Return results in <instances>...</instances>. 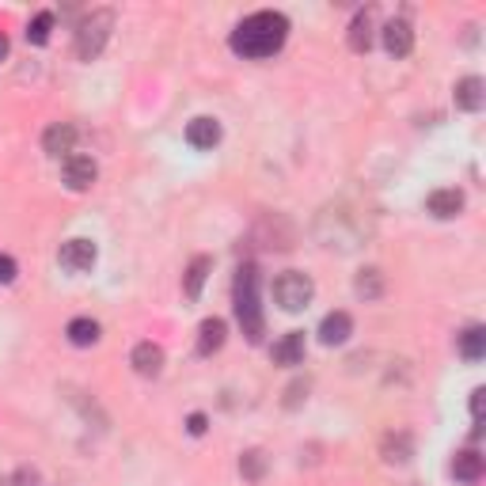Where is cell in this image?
Wrapping results in <instances>:
<instances>
[{
    "mask_svg": "<svg viewBox=\"0 0 486 486\" xmlns=\"http://www.w3.org/2000/svg\"><path fill=\"white\" fill-rule=\"evenodd\" d=\"M285 38H289V20L281 12H255L232 31L228 46L247 61H263V57H274L285 46Z\"/></svg>",
    "mask_w": 486,
    "mask_h": 486,
    "instance_id": "6da1fadb",
    "label": "cell"
},
{
    "mask_svg": "<svg viewBox=\"0 0 486 486\" xmlns=\"http://www.w3.org/2000/svg\"><path fill=\"white\" fill-rule=\"evenodd\" d=\"M232 308L239 320V331L247 335V342H263L266 335V320H263V304H259V270L251 263L239 266L236 285H232Z\"/></svg>",
    "mask_w": 486,
    "mask_h": 486,
    "instance_id": "7a4b0ae2",
    "label": "cell"
},
{
    "mask_svg": "<svg viewBox=\"0 0 486 486\" xmlns=\"http://www.w3.org/2000/svg\"><path fill=\"white\" fill-rule=\"evenodd\" d=\"M110 31H114V12L110 8H95L92 16H84L77 27V57L80 61H95V57L103 53Z\"/></svg>",
    "mask_w": 486,
    "mask_h": 486,
    "instance_id": "3957f363",
    "label": "cell"
},
{
    "mask_svg": "<svg viewBox=\"0 0 486 486\" xmlns=\"http://www.w3.org/2000/svg\"><path fill=\"white\" fill-rule=\"evenodd\" d=\"M312 296H316V285H312L308 274H300V270H285V274H278V281H274V300H278L285 312L308 308Z\"/></svg>",
    "mask_w": 486,
    "mask_h": 486,
    "instance_id": "277c9868",
    "label": "cell"
},
{
    "mask_svg": "<svg viewBox=\"0 0 486 486\" xmlns=\"http://www.w3.org/2000/svg\"><path fill=\"white\" fill-rule=\"evenodd\" d=\"M61 179H65V187L69 190H92L95 187V179H99V167L92 156H65V164H61Z\"/></svg>",
    "mask_w": 486,
    "mask_h": 486,
    "instance_id": "5b68a950",
    "label": "cell"
},
{
    "mask_svg": "<svg viewBox=\"0 0 486 486\" xmlns=\"http://www.w3.org/2000/svg\"><path fill=\"white\" fill-rule=\"evenodd\" d=\"M95 259H99V251H95L92 239H69V243H61V251H57V263H61L65 270H73V274L92 270Z\"/></svg>",
    "mask_w": 486,
    "mask_h": 486,
    "instance_id": "8992f818",
    "label": "cell"
},
{
    "mask_svg": "<svg viewBox=\"0 0 486 486\" xmlns=\"http://www.w3.org/2000/svg\"><path fill=\"white\" fill-rule=\"evenodd\" d=\"M73 149H77V126L73 122L46 126V134H42V152L61 160V156H73Z\"/></svg>",
    "mask_w": 486,
    "mask_h": 486,
    "instance_id": "52a82bcc",
    "label": "cell"
},
{
    "mask_svg": "<svg viewBox=\"0 0 486 486\" xmlns=\"http://www.w3.org/2000/svg\"><path fill=\"white\" fill-rule=\"evenodd\" d=\"M425 209H430L437 221H452V217H460V213H464V190H456V187H441V190H433L430 198H425Z\"/></svg>",
    "mask_w": 486,
    "mask_h": 486,
    "instance_id": "ba28073f",
    "label": "cell"
},
{
    "mask_svg": "<svg viewBox=\"0 0 486 486\" xmlns=\"http://www.w3.org/2000/svg\"><path fill=\"white\" fill-rule=\"evenodd\" d=\"M304 350H308V342H304V331H289V335H281L274 342V365H285V369H293V365H304Z\"/></svg>",
    "mask_w": 486,
    "mask_h": 486,
    "instance_id": "9c48e42d",
    "label": "cell"
},
{
    "mask_svg": "<svg viewBox=\"0 0 486 486\" xmlns=\"http://www.w3.org/2000/svg\"><path fill=\"white\" fill-rule=\"evenodd\" d=\"M130 365L141 377H160L164 373V350L156 346V342H137L134 353H130Z\"/></svg>",
    "mask_w": 486,
    "mask_h": 486,
    "instance_id": "30bf717a",
    "label": "cell"
},
{
    "mask_svg": "<svg viewBox=\"0 0 486 486\" xmlns=\"http://www.w3.org/2000/svg\"><path fill=\"white\" fill-rule=\"evenodd\" d=\"M384 50H388L392 57H407L414 50V31H410L407 20L384 23Z\"/></svg>",
    "mask_w": 486,
    "mask_h": 486,
    "instance_id": "8fae6325",
    "label": "cell"
},
{
    "mask_svg": "<svg viewBox=\"0 0 486 486\" xmlns=\"http://www.w3.org/2000/svg\"><path fill=\"white\" fill-rule=\"evenodd\" d=\"M452 99H456V107L467 110V114L482 110V103H486V84H482V77H464L460 84H456Z\"/></svg>",
    "mask_w": 486,
    "mask_h": 486,
    "instance_id": "7c38bea8",
    "label": "cell"
},
{
    "mask_svg": "<svg viewBox=\"0 0 486 486\" xmlns=\"http://www.w3.org/2000/svg\"><path fill=\"white\" fill-rule=\"evenodd\" d=\"M350 335H353L350 312H331V316H323V323H320V342H323V346H342Z\"/></svg>",
    "mask_w": 486,
    "mask_h": 486,
    "instance_id": "4fadbf2b",
    "label": "cell"
},
{
    "mask_svg": "<svg viewBox=\"0 0 486 486\" xmlns=\"http://www.w3.org/2000/svg\"><path fill=\"white\" fill-rule=\"evenodd\" d=\"M187 145L190 149H213L221 145V122L217 118H194L187 126Z\"/></svg>",
    "mask_w": 486,
    "mask_h": 486,
    "instance_id": "5bb4252c",
    "label": "cell"
},
{
    "mask_svg": "<svg viewBox=\"0 0 486 486\" xmlns=\"http://www.w3.org/2000/svg\"><path fill=\"white\" fill-rule=\"evenodd\" d=\"M224 335H228V327H224V320H206L202 327H198V353L202 357H209V353H217L221 346H224Z\"/></svg>",
    "mask_w": 486,
    "mask_h": 486,
    "instance_id": "9a60e30c",
    "label": "cell"
},
{
    "mask_svg": "<svg viewBox=\"0 0 486 486\" xmlns=\"http://www.w3.org/2000/svg\"><path fill=\"white\" fill-rule=\"evenodd\" d=\"M209 270H213L209 255H198V259L187 266V274H182V289H187V300L202 296V285H206V278H209Z\"/></svg>",
    "mask_w": 486,
    "mask_h": 486,
    "instance_id": "2e32d148",
    "label": "cell"
},
{
    "mask_svg": "<svg viewBox=\"0 0 486 486\" xmlns=\"http://www.w3.org/2000/svg\"><path fill=\"white\" fill-rule=\"evenodd\" d=\"M369 46H373V12H357L353 23H350V50L353 53H369Z\"/></svg>",
    "mask_w": 486,
    "mask_h": 486,
    "instance_id": "e0dca14e",
    "label": "cell"
},
{
    "mask_svg": "<svg viewBox=\"0 0 486 486\" xmlns=\"http://www.w3.org/2000/svg\"><path fill=\"white\" fill-rule=\"evenodd\" d=\"M452 475L460 479V482H479V479H482V456H479L475 449L456 452V460H452Z\"/></svg>",
    "mask_w": 486,
    "mask_h": 486,
    "instance_id": "ac0fdd59",
    "label": "cell"
},
{
    "mask_svg": "<svg viewBox=\"0 0 486 486\" xmlns=\"http://www.w3.org/2000/svg\"><path fill=\"white\" fill-rule=\"evenodd\" d=\"M353 293L361 300H380L384 296V274L377 266H365L361 274H357V281H353Z\"/></svg>",
    "mask_w": 486,
    "mask_h": 486,
    "instance_id": "d6986e66",
    "label": "cell"
},
{
    "mask_svg": "<svg viewBox=\"0 0 486 486\" xmlns=\"http://www.w3.org/2000/svg\"><path fill=\"white\" fill-rule=\"evenodd\" d=\"M65 335H69V342H73V346H95L99 342V323L95 320H88V316H80V320H73L65 327Z\"/></svg>",
    "mask_w": 486,
    "mask_h": 486,
    "instance_id": "ffe728a7",
    "label": "cell"
},
{
    "mask_svg": "<svg viewBox=\"0 0 486 486\" xmlns=\"http://www.w3.org/2000/svg\"><path fill=\"white\" fill-rule=\"evenodd\" d=\"M460 353L467 357V361L471 365H475V361H482V353H486V327H467V331L460 335Z\"/></svg>",
    "mask_w": 486,
    "mask_h": 486,
    "instance_id": "44dd1931",
    "label": "cell"
},
{
    "mask_svg": "<svg viewBox=\"0 0 486 486\" xmlns=\"http://www.w3.org/2000/svg\"><path fill=\"white\" fill-rule=\"evenodd\" d=\"M50 31H53V12H38V16L27 23V42H31V46H46Z\"/></svg>",
    "mask_w": 486,
    "mask_h": 486,
    "instance_id": "7402d4cb",
    "label": "cell"
},
{
    "mask_svg": "<svg viewBox=\"0 0 486 486\" xmlns=\"http://www.w3.org/2000/svg\"><path fill=\"white\" fill-rule=\"evenodd\" d=\"M384 460H388V464H407L410 460V437L399 433V437L384 441Z\"/></svg>",
    "mask_w": 486,
    "mask_h": 486,
    "instance_id": "603a6c76",
    "label": "cell"
},
{
    "mask_svg": "<svg viewBox=\"0 0 486 486\" xmlns=\"http://www.w3.org/2000/svg\"><path fill=\"white\" fill-rule=\"evenodd\" d=\"M239 471H243V479H251V482H259L266 475V456L259 449H251V452H243V460H239Z\"/></svg>",
    "mask_w": 486,
    "mask_h": 486,
    "instance_id": "cb8c5ba5",
    "label": "cell"
},
{
    "mask_svg": "<svg viewBox=\"0 0 486 486\" xmlns=\"http://www.w3.org/2000/svg\"><path fill=\"white\" fill-rule=\"evenodd\" d=\"M16 274H20L16 259H12V255H0V285H12V281H16Z\"/></svg>",
    "mask_w": 486,
    "mask_h": 486,
    "instance_id": "d4e9b609",
    "label": "cell"
},
{
    "mask_svg": "<svg viewBox=\"0 0 486 486\" xmlns=\"http://www.w3.org/2000/svg\"><path fill=\"white\" fill-rule=\"evenodd\" d=\"M308 395V380H296V384H289V392H285V407H300V399Z\"/></svg>",
    "mask_w": 486,
    "mask_h": 486,
    "instance_id": "484cf974",
    "label": "cell"
},
{
    "mask_svg": "<svg viewBox=\"0 0 486 486\" xmlns=\"http://www.w3.org/2000/svg\"><path fill=\"white\" fill-rule=\"evenodd\" d=\"M187 430H190L194 437H202V433L209 430V422H206V414H190V418H187Z\"/></svg>",
    "mask_w": 486,
    "mask_h": 486,
    "instance_id": "4316f807",
    "label": "cell"
},
{
    "mask_svg": "<svg viewBox=\"0 0 486 486\" xmlns=\"http://www.w3.org/2000/svg\"><path fill=\"white\" fill-rule=\"evenodd\" d=\"M16 486H38V471L20 467V471H16Z\"/></svg>",
    "mask_w": 486,
    "mask_h": 486,
    "instance_id": "83f0119b",
    "label": "cell"
},
{
    "mask_svg": "<svg viewBox=\"0 0 486 486\" xmlns=\"http://www.w3.org/2000/svg\"><path fill=\"white\" fill-rule=\"evenodd\" d=\"M482 388H475V392H471V418H475V422H482Z\"/></svg>",
    "mask_w": 486,
    "mask_h": 486,
    "instance_id": "f1b7e54d",
    "label": "cell"
},
{
    "mask_svg": "<svg viewBox=\"0 0 486 486\" xmlns=\"http://www.w3.org/2000/svg\"><path fill=\"white\" fill-rule=\"evenodd\" d=\"M4 57H8V38L0 35V61H4Z\"/></svg>",
    "mask_w": 486,
    "mask_h": 486,
    "instance_id": "f546056e",
    "label": "cell"
}]
</instances>
